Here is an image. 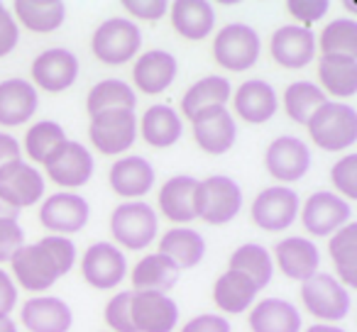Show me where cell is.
<instances>
[{
  "label": "cell",
  "instance_id": "6da1fadb",
  "mask_svg": "<svg viewBox=\"0 0 357 332\" xmlns=\"http://www.w3.org/2000/svg\"><path fill=\"white\" fill-rule=\"evenodd\" d=\"M10 264L25 291H47L76 264V244L69 237L50 235L35 244H22Z\"/></svg>",
  "mask_w": 357,
  "mask_h": 332
},
{
  "label": "cell",
  "instance_id": "7a4b0ae2",
  "mask_svg": "<svg viewBox=\"0 0 357 332\" xmlns=\"http://www.w3.org/2000/svg\"><path fill=\"white\" fill-rule=\"evenodd\" d=\"M308 134L323 152H345L357 142V110L352 105L326 100L306 122Z\"/></svg>",
  "mask_w": 357,
  "mask_h": 332
},
{
  "label": "cell",
  "instance_id": "3957f363",
  "mask_svg": "<svg viewBox=\"0 0 357 332\" xmlns=\"http://www.w3.org/2000/svg\"><path fill=\"white\" fill-rule=\"evenodd\" d=\"M157 210L142 200H128V203L118 205L110 215V232H113L115 242L132 252L149 247L157 237Z\"/></svg>",
  "mask_w": 357,
  "mask_h": 332
},
{
  "label": "cell",
  "instance_id": "277c9868",
  "mask_svg": "<svg viewBox=\"0 0 357 332\" xmlns=\"http://www.w3.org/2000/svg\"><path fill=\"white\" fill-rule=\"evenodd\" d=\"M243 208V191L230 176H208L196 189V218L208 225H225Z\"/></svg>",
  "mask_w": 357,
  "mask_h": 332
},
{
  "label": "cell",
  "instance_id": "5b68a950",
  "mask_svg": "<svg viewBox=\"0 0 357 332\" xmlns=\"http://www.w3.org/2000/svg\"><path fill=\"white\" fill-rule=\"evenodd\" d=\"M262 40L259 32H255L245 22H230L220 27V32L213 40V59L225 71H248L257 64Z\"/></svg>",
  "mask_w": 357,
  "mask_h": 332
},
{
  "label": "cell",
  "instance_id": "8992f818",
  "mask_svg": "<svg viewBox=\"0 0 357 332\" xmlns=\"http://www.w3.org/2000/svg\"><path fill=\"white\" fill-rule=\"evenodd\" d=\"M301 303L313 317L323 322H337L350 313V291L333 274H313L301 283Z\"/></svg>",
  "mask_w": 357,
  "mask_h": 332
},
{
  "label": "cell",
  "instance_id": "52a82bcc",
  "mask_svg": "<svg viewBox=\"0 0 357 332\" xmlns=\"http://www.w3.org/2000/svg\"><path fill=\"white\" fill-rule=\"evenodd\" d=\"M139 47H142V32L132 20H125V17L105 20L103 25H98L91 40L96 59L108 66H120L130 61L132 56H137Z\"/></svg>",
  "mask_w": 357,
  "mask_h": 332
},
{
  "label": "cell",
  "instance_id": "ba28073f",
  "mask_svg": "<svg viewBox=\"0 0 357 332\" xmlns=\"http://www.w3.org/2000/svg\"><path fill=\"white\" fill-rule=\"evenodd\" d=\"M89 137L100 154H123L137 139V115L135 110H105L93 115Z\"/></svg>",
  "mask_w": 357,
  "mask_h": 332
},
{
  "label": "cell",
  "instance_id": "9c48e42d",
  "mask_svg": "<svg viewBox=\"0 0 357 332\" xmlns=\"http://www.w3.org/2000/svg\"><path fill=\"white\" fill-rule=\"evenodd\" d=\"M352 218V208L345 198L333 191H316L306 198L301 208V223L313 237H331L333 232L347 225Z\"/></svg>",
  "mask_w": 357,
  "mask_h": 332
},
{
  "label": "cell",
  "instance_id": "30bf717a",
  "mask_svg": "<svg viewBox=\"0 0 357 332\" xmlns=\"http://www.w3.org/2000/svg\"><path fill=\"white\" fill-rule=\"evenodd\" d=\"M252 223L267 232H282L291 228L294 220L298 218V193L287 186H272L255 196L252 208Z\"/></svg>",
  "mask_w": 357,
  "mask_h": 332
},
{
  "label": "cell",
  "instance_id": "8fae6325",
  "mask_svg": "<svg viewBox=\"0 0 357 332\" xmlns=\"http://www.w3.org/2000/svg\"><path fill=\"white\" fill-rule=\"evenodd\" d=\"M191 129H194V139L206 154H220L230 152L238 139V125L235 118L225 105H215V108H206L191 118Z\"/></svg>",
  "mask_w": 357,
  "mask_h": 332
},
{
  "label": "cell",
  "instance_id": "7c38bea8",
  "mask_svg": "<svg viewBox=\"0 0 357 332\" xmlns=\"http://www.w3.org/2000/svg\"><path fill=\"white\" fill-rule=\"evenodd\" d=\"M91 218V205L84 196L74 191H59L45 198L40 208V223L54 235H74L86 228Z\"/></svg>",
  "mask_w": 357,
  "mask_h": 332
},
{
  "label": "cell",
  "instance_id": "4fadbf2b",
  "mask_svg": "<svg viewBox=\"0 0 357 332\" xmlns=\"http://www.w3.org/2000/svg\"><path fill=\"white\" fill-rule=\"evenodd\" d=\"M47 176L61 189H81L91 181L96 169L93 154L79 142L66 139L54 154L45 161Z\"/></svg>",
  "mask_w": 357,
  "mask_h": 332
},
{
  "label": "cell",
  "instance_id": "5bb4252c",
  "mask_svg": "<svg viewBox=\"0 0 357 332\" xmlns=\"http://www.w3.org/2000/svg\"><path fill=\"white\" fill-rule=\"evenodd\" d=\"M264 166H267L269 176L277 179L279 184H294V181L303 179L311 169V152H308L306 142H301L298 137L282 134L264 152Z\"/></svg>",
  "mask_w": 357,
  "mask_h": 332
},
{
  "label": "cell",
  "instance_id": "9a60e30c",
  "mask_svg": "<svg viewBox=\"0 0 357 332\" xmlns=\"http://www.w3.org/2000/svg\"><path fill=\"white\" fill-rule=\"evenodd\" d=\"M81 274H84L86 283L93 288H115L123 283L125 274H128V262H125L123 249H118L110 242H96L86 249L84 259H81Z\"/></svg>",
  "mask_w": 357,
  "mask_h": 332
},
{
  "label": "cell",
  "instance_id": "2e32d148",
  "mask_svg": "<svg viewBox=\"0 0 357 332\" xmlns=\"http://www.w3.org/2000/svg\"><path fill=\"white\" fill-rule=\"evenodd\" d=\"M130 313L137 332H172L178 322L176 303L159 291H132Z\"/></svg>",
  "mask_w": 357,
  "mask_h": 332
},
{
  "label": "cell",
  "instance_id": "e0dca14e",
  "mask_svg": "<svg viewBox=\"0 0 357 332\" xmlns=\"http://www.w3.org/2000/svg\"><path fill=\"white\" fill-rule=\"evenodd\" d=\"M32 81L47 93H61V90L71 88L74 81L79 79V59L74 52L61 49H47L35 56L32 61Z\"/></svg>",
  "mask_w": 357,
  "mask_h": 332
},
{
  "label": "cell",
  "instance_id": "ac0fdd59",
  "mask_svg": "<svg viewBox=\"0 0 357 332\" xmlns=\"http://www.w3.org/2000/svg\"><path fill=\"white\" fill-rule=\"evenodd\" d=\"M42 196H45V179L32 164L15 161L0 171V198L8 200L13 208H30L40 203Z\"/></svg>",
  "mask_w": 357,
  "mask_h": 332
},
{
  "label": "cell",
  "instance_id": "d6986e66",
  "mask_svg": "<svg viewBox=\"0 0 357 332\" xmlns=\"http://www.w3.org/2000/svg\"><path fill=\"white\" fill-rule=\"evenodd\" d=\"M269 52L284 69H303L316 56V35L301 25H282L272 35Z\"/></svg>",
  "mask_w": 357,
  "mask_h": 332
},
{
  "label": "cell",
  "instance_id": "ffe728a7",
  "mask_svg": "<svg viewBox=\"0 0 357 332\" xmlns=\"http://www.w3.org/2000/svg\"><path fill=\"white\" fill-rule=\"evenodd\" d=\"M233 108L240 115V120L250 125H262L272 120L279 110L277 90L262 79H250L240 84V88L233 95Z\"/></svg>",
  "mask_w": 357,
  "mask_h": 332
},
{
  "label": "cell",
  "instance_id": "44dd1931",
  "mask_svg": "<svg viewBox=\"0 0 357 332\" xmlns=\"http://www.w3.org/2000/svg\"><path fill=\"white\" fill-rule=\"evenodd\" d=\"M22 325L30 332H69L74 322L69 303L56 296H37L25 301L20 310Z\"/></svg>",
  "mask_w": 357,
  "mask_h": 332
},
{
  "label": "cell",
  "instance_id": "7402d4cb",
  "mask_svg": "<svg viewBox=\"0 0 357 332\" xmlns=\"http://www.w3.org/2000/svg\"><path fill=\"white\" fill-rule=\"evenodd\" d=\"M176 71L178 61L172 52L152 49L144 52L142 56H137V61L132 66V81L137 86V90H142L147 95H157L174 84Z\"/></svg>",
  "mask_w": 357,
  "mask_h": 332
},
{
  "label": "cell",
  "instance_id": "603a6c76",
  "mask_svg": "<svg viewBox=\"0 0 357 332\" xmlns=\"http://www.w3.org/2000/svg\"><path fill=\"white\" fill-rule=\"evenodd\" d=\"M110 189L118 196L130 200H137L142 196H147L154 186V169L152 164L144 157H137V154H130V157H123L110 166Z\"/></svg>",
  "mask_w": 357,
  "mask_h": 332
},
{
  "label": "cell",
  "instance_id": "cb8c5ba5",
  "mask_svg": "<svg viewBox=\"0 0 357 332\" xmlns=\"http://www.w3.org/2000/svg\"><path fill=\"white\" fill-rule=\"evenodd\" d=\"M274 259H277L279 271L294 281H306L313 274H318L321 267V252L306 237H287L274 247Z\"/></svg>",
  "mask_w": 357,
  "mask_h": 332
},
{
  "label": "cell",
  "instance_id": "d4e9b609",
  "mask_svg": "<svg viewBox=\"0 0 357 332\" xmlns=\"http://www.w3.org/2000/svg\"><path fill=\"white\" fill-rule=\"evenodd\" d=\"M37 105H40V95H37V88L30 81H0V125L3 127L25 125L37 113Z\"/></svg>",
  "mask_w": 357,
  "mask_h": 332
},
{
  "label": "cell",
  "instance_id": "484cf974",
  "mask_svg": "<svg viewBox=\"0 0 357 332\" xmlns=\"http://www.w3.org/2000/svg\"><path fill=\"white\" fill-rule=\"evenodd\" d=\"M196 189L199 179L194 176H172L157 196L164 218L178 225L196 220Z\"/></svg>",
  "mask_w": 357,
  "mask_h": 332
},
{
  "label": "cell",
  "instance_id": "4316f807",
  "mask_svg": "<svg viewBox=\"0 0 357 332\" xmlns=\"http://www.w3.org/2000/svg\"><path fill=\"white\" fill-rule=\"evenodd\" d=\"M301 313L284 298H264L250 310L252 332H301Z\"/></svg>",
  "mask_w": 357,
  "mask_h": 332
},
{
  "label": "cell",
  "instance_id": "83f0119b",
  "mask_svg": "<svg viewBox=\"0 0 357 332\" xmlns=\"http://www.w3.org/2000/svg\"><path fill=\"white\" fill-rule=\"evenodd\" d=\"M172 25L184 40H206L215 27L213 6L206 0H176L169 6Z\"/></svg>",
  "mask_w": 357,
  "mask_h": 332
},
{
  "label": "cell",
  "instance_id": "f1b7e54d",
  "mask_svg": "<svg viewBox=\"0 0 357 332\" xmlns=\"http://www.w3.org/2000/svg\"><path fill=\"white\" fill-rule=\"evenodd\" d=\"M137 132H142V139L154 149H167L181 139V118L169 105H152L144 110L142 122H137Z\"/></svg>",
  "mask_w": 357,
  "mask_h": 332
},
{
  "label": "cell",
  "instance_id": "f546056e",
  "mask_svg": "<svg viewBox=\"0 0 357 332\" xmlns=\"http://www.w3.org/2000/svg\"><path fill=\"white\" fill-rule=\"evenodd\" d=\"M259 288L250 281L245 274L233 271L228 269L225 274H220L218 281L213 286V301L215 306L223 313L230 315H240V313L250 310L255 306V298H257Z\"/></svg>",
  "mask_w": 357,
  "mask_h": 332
},
{
  "label": "cell",
  "instance_id": "4dcf8cb0",
  "mask_svg": "<svg viewBox=\"0 0 357 332\" xmlns=\"http://www.w3.org/2000/svg\"><path fill=\"white\" fill-rule=\"evenodd\" d=\"M178 274H181V269H178L172 259L164 257V254H159V252L147 254V257H142L137 264H135L132 274H130L132 286H135L132 291L167 293L176 286Z\"/></svg>",
  "mask_w": 357,
  "mask_h": 332
},
{
  "label": "cell",
  "instance_id": "1f68e13d",
  "mask_svg": "<svg viewBox=\"0 0 357 332\" xmlns=\"http://www.w3.org/2000/svg\"><path fill=\"white\" fill-rule=\"evenodd\" d=\"M159 254L172 259L178 269H194L206 257V239L191 228H172L162 235Z\"/></svg>",
  "mask_w": 357,
  "mask_h": 332
},
{
  "label": "cell",
  "instance_id": "d6a6232c",
  "mask_svg": "<svg viewBox=\"0 0 357 332\" xmlns=\"http://www.w3.org/2000/svg\"><path fill=\"white\" fill-rule=\"evenodd\" d=\"M15 17L30 32H56L66 20V6L61 0H15Z\"/></svg>",
  "mask_w": 357,
  "mask_h": 332
},
{
  "label": "cell",
  "instance_id": "836d02e7",
  "mask_svg": "<svg viewBox=\"0 0 357 332\" xmlns=\"http://www.w3.org/2000/svg\"><path fill=\"white\" fill-rule=\"evenodd\" d=\"M318 81L323 93L335 98H352L357 93V59L350 56H321L318 61Z\"/></svg>",
  "mask_w": 357,
  "mask_h": 332
},
{
  "label": "cell",
  "instance_id": "e575fe53",
  "mask_svg": "<svg viewBox=\"0 0 357 332\" xmlns=\"http://www.w3.org/2000/svg\"><path fill=\"white\" fill-rule=\"evenodd\" d=\"M233 95V86L225 76H204L201 81H196L181 98V113L186 118H194L196 113L206 108H215V105H225Z\"/></svg>",
  "mask_w": 357,
  "mask_h": 332
},
{
  "label": "cell",
  "instance_id": "d590c367",
  "mask_svg": "<svg viewBox=\"0 0 357 332\" xmlns=\"http://www.w3.org/2000/svg\"><path fill=\"white\" fill-rule=\"evenodd\" d=\"M328 252L337 269V281L345 288L357 286V225L347 223L333 232Z\"/></svg>",
  "mask_w": 357,
  "mask_h": 332
},
{
  "label": "cell",
  "instance_id": "8d00e7d4",
  "mask_svg": "<svg viewBox=\"0 0 357 332\" xmlns=\"http://www.w3.org/2000/svg\"><path fill=\"white\" fill-rule=\"evenodd\" d=\"M230 269L245 274L262 291L264 286H269L274 276V259L262 244L248 242L230 254Z\"/></svg>",
  "mask_w": 357,
  "mask_h": 332
},
{
  "label": "cell",
  "instance_id": "74e56055",
  "mask_svg": "<svg viewBox=\"0 0 357 332\" xmlns=\"http://www.w3.org/2000/svg\"><path fill=\"white\" fill-rule=\"evenodd\" d=\"M135 105H137V95L120 79L98 81L86 98V110H89L91 118L105 113V110H135Z\"/></svg>",
  "mask_w": 357,
  "mask_h": 332
},
{
  "label": "cell",
  "instance_id": "f35d334b",
  "mask_svg": "<svg viewBox=\"0 0 357 332\" xmlns=\"http://www.w3.org/2000/svg\"><path fill=\"white\" fill-rule=\"evenodd\" d=\"M326 100V93L311 81H294L284 90V110L298 125H306Z\"/></svg>",
  "mask_w": 357,
  "mask_h": 332
},
{
  "label": "cell",
  "instance_id": "ab89813d",
  "mask_svg": "<svg viewBox=\"0 0 357 332\" xmlns=\"http://www.w3.org/2000/svg\"><path fill=\"white\" fill-rule=\"evenodd\" d=\"M66 142V132L54 120H40L25 134V152L32 161L45 164L61 144Z\"/></svg>",
  "mask_w": 357,
  "mask_h": 332
},
{
  "label": "cell",
  "instance_id": "60d3db41",
  "mask_svg": "<svg viewBox=\"0 0 357 332\" xmlns=\"http://www.w3.org/2000/svg\"><path fill=\"white\" fill-rule=\"evenodd\" d=\"M321 52L323 56H350L357 59V22L350 17H337L328 22L321 32Z\"/></svg>",
  "mask_w": 357,
  "mask_h": 332
},
{
  "label": "cell",
  "instance_id": "b9f144b4",
  "mask_svg": "<svg viewBox=\"0 0 357 332\" xmlns=\"http://www.w3.org/2000/svg\"><path fill=\"white\" fill-rule=\"evenodd\" d=\"M331 181L337 189V196L347 200L357 198V154H345L331 169Z\"/></svg>",
  "mask_w": 357,
  "mask_h": 332
},
{
  "label": "cell",
  "instance_id": "7bdbcfd3",
  "mask_svg": "<svg viewBox=\"0 0 357 332\" xmlns=\"http://www.w3.org/2000/svg\"><path fill=\"white\" fill-rule=\"evenodd\" d=\"M130 303H132V291H120L105 306V322L113 327L115 332H137L132 325V313H130Z\"/></svg>",
  "mask_w": 357,
  "mask_h": 332
},
{
  "label": "cell",
  "instance_id": "ee69618b",
  "mask_svg": "<svg viewBox=\"0 0 357 332\" xmlns=\"http://www.w3.org/2000/svg\"><path fill=\"white\" fill-rule=\"evenodd\" d=\"M287 10H289V15L296 20V25L308 27L326 17L328 0H289Z\"/></svg>",
  "mask_w": 357,
  "mask_h": 332
},
{
  "label": "cell",
  "instance_id": "f6af8a7d",
  "mask_svg": "<svg viewBox=\"0 0 357 332\" xmlns=\"http://www.w3.org/2000/svg\"><path fill=\"white\" fill-rule=\"evenodd\" d=\"M22 244H25V230L17 225V220H0V264L10 262Z\"/></svg>",
  "mask_w": 357,
  "mask_h": 332
},
{
  "label": "cell",
  "instance_id": "bcb514c9",
  "mask_svg": "<svg viewBox=\"0 0 357 332\" xmlns=\"http://www.w3.org/2000/svg\"><path fill=\"white\" fill-rule=\"evenodd\" d=\"M20 42V27H17L13 13L0 3V59L8 56Z\"/></svg>",
  "mask_w": 357,
  "mask_h": 332
},
{
  "label": "cell",
  "instance_id": "7dc6e473",
  "mask_svg": "<svg viewBox=\"0 0 357 332\" xmlns=\"http://www.w3.org/2000/svg\"><path fill=\"white\" fill-rule=\"evenodd\" d=\"M123 8L130 15L139 17V20H159L162 15L169 13L167 0H123Z\"/></svg>",
  "mask_w": 357,
  "mask_h": 332
},
{
  "label": "cell",
  "instance_id": "c3c4849f",
  "mask_svg": "<svg viewBox=\"0 0 357 332\" xmlns=\"http://www.w3.org/2000/svg\"><path fill=\"white\" fill-rule=\"evenodd\" d=\"M181 332H230V322L223 315H215V313H204V315H196L181 327Z\"/></svg>",
  "mask_w": 357,
  "mask_h": 332
},
{
  "label": "cell",
  "instance_id": "681fc988",
  "mask_svg": "<svg viewBox=\"0 0 357 332\" xmlns=\"http://www.w3.org/2000/svg\"><path fill=\"white\" fill-rule=\"evenodd\" d=\"M22 161V149L20 142H17L13 134L8 132H0V171L8 169L10 164Z\"/></svg>",
  "mask_w": 357,
  "mask_h": 332
},
{
  "label": "cell",
  "instance_id": "f907efd6",
  "mask_svg": "<svg viewBox=\"0 0 357 332\" xmlns=\"http://www.w3.org/2000/svg\"><path fill=\"white\" fill-rule=\"evenodd\" d=\"M15 306H17V286H15V281L0 269V317L10 315Z\"/></svg>",
  "mask_w": 357,
  "mask_h": 332
},
{
  "label": "cell",
  "instance_id": "816d5d0a",
  "mask_svg": "<svg viewBox=\"0 0 357 332\" xmlns=\"http://www.w3.org/2000/svg\"><path fill=\"white\" fill-rule=\"evenodd\" d=\"M17 218H20V210L13 208L8 200L0 198V220H17Z\"/></svg>",
  "mask_w": 357,
  "mask_h": 332
},
{
  "label": "cell",
  "instance_id": "f5cc1de1",
  "mask_svg": "<svg viewBox=\"0 0 357 332\" xmlns=\"http://www.w3.org/2000/svg\"><path fill=\"white\" fill-rule=\"evenodd\" d=\"M0 332H17V325L10 320V315L0 317Z\"/></svg>",
  "mask_w": 357,
  "mask_h": 332
},
{
  "label": "cell",
  "instance_id": "db71d44e",
  "mask_svg": "<svg viewBox=\"0 0 357 332\" xmlns=\"http://www.w3.org/2000/svg\"><path fill=\"white\" fill-rule=\"evenodd\" d=\"M306 332H345V330L337 325H311Z\"/></svg>",
  "mask_w": 357,
  "mask_h": 332
}]
</instances>
